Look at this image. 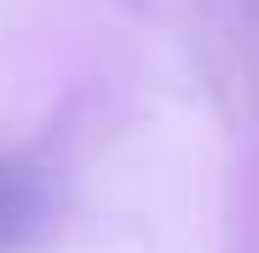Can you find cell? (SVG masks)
Here are the masks:
<instances>
[{
    "mask_svg": "<svg viewBox=\"0 0 259 253\" xmlns=\"http://www.w3.org/2000/svg\"><path fill=\"white\" fill-rule=\"evenodd\" d=\"M29 213H35V190L18 173H0V236H12L18 219H29Z\"/></svg>",
    "mask_w": 259,
    "mask_h": 253,
    "instance_id": "1",
    "label": "cell"
}]
</instances>
